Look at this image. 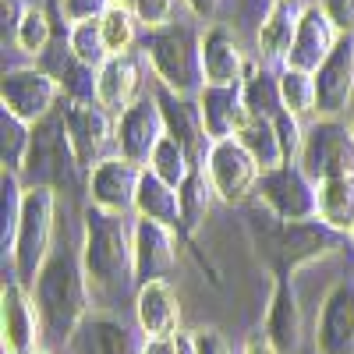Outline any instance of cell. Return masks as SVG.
I'll use <instances>...</instances> for the list:
<instances>
[{
  "label": "cell",
  "mask_w": 354,
  "mask_h": 354,
  "mask_svg": "<svg viewBox=\"0 0 354 354\" xmlns=\"http://www.w3.org/2000/svg\"><path fill=\"white\" fill-rule=\"evenodd\" d=\"M78 259H82L93 298L100 305H113L131 287H138L135 283V223L128 227L124 216L106 213L100 205H88Z\"/></svg>",
  "instance_id": "cell-1"
},
{
  "label": "cell",
  "mask_w": 354,
  "mask_h": 354,
  "mask_svg": "<svg viewBox=\"0 0 354 354\" xmlns=\"http://www.w3.org/2000/svg\"><path fill=\"white\" fill-rule=\"evenodd\" d=\"M248 230H252V241H255L262 262L273 270V277H283V280H290L305 266L333 255L344 245V234H337L322 220L283 223L266 205H255V213L248 216Z\"/></svg>",
  "instance_id": "cell-2"
},
{
  "label": "cell",
  "mask_w": 354,
  "mask_h": 354,
  "mask_svg": "<svg viewBox=\"0 0 354 354\" xmlns=\"http://www.w3.org/2000/svg\"><path fill=\"white\" fill-rule=\"evenodd\" d=\"M28 290H32V298L39 305L46 333H53L57 340H71L82 322L93 315L88 312L93 290H88L82 259L71 252H53Z\"/></svg>",
  "instance_id": "cell-3"
},
{
  "label": "cell",
  "mask_w": 354,
  "mask_h": 354,
  "mask_svg": "<svg viewBox=\"0 0 354 354\" xmlns=\"http://www.w3.org/2000/svg\"><path fill=\"white\" fill-rule=\"evenodd\" d=\"M142 53L167 93L181 100H198V93L205 88V71H202V36L192 25L170 21L163 28H149L142 36Z\"/></svg>",
  "instance_id": "cell-4"
},
{
  "label": "cell",
  "mask_w": 354,
  "mask_h": 354,
  "mask_svg": "<svg viewBox=\"0 0 354 354\" xmlns=\"http://www.w3.org/2000/svg\"><path fill=\"white\" fill-rule=\"evenodd\" d=\"M53 220H57V192L53 188H25L21 216L11 241L15 280L32 287L39 270L53 255Z\"/></svg>",
  "instance_id": "cell-5"
},
{
  "label": "cell",
  "mask_w": 354,
  "mask_h": 354,
  "mask_svg": "<svg viewBox=\"0 0 354 354\" xmlns=\"http://www.w3.org/2000/svg\"><path fill=\"white\" fill-rule=\"evenodd\" d=\"M78 174H82V167L75 160L64 117H61V110H57V113H50L46 121H39L32 128V145H28V160H25L21 177L28 181V188L71 192Z\"/></svg>",
  "instance_id": "cell-6"
},
{
  "label": "cell",
  "mask_w": 354,
  "mask_h": 354,
  "mask_svg": "<svg viewBox=\"0 0 354 354\" xmlns=\"http://www.w3.org/2000/svg\"><path fill=\"white\" fill-rule=\"evenodd\" d=\"M259 205H266L277 220L283 223H312L319 220V185L298 167L287 163L270 174H262V181L255 188Z\"/></svg>",
  "instance_id": "cell-7"
},
{
  "label": "cell",
  "mask_w": 354,
  "mask_h": 354,
  "mask_svg": "<svg viewBox=\"0 0 354 354\" xmlns=\"http://www.w3.org/2000/svg\"><path fill=\"white\" fill-rule=\"evenodd\" d=\"M298 167L312 181H330V177H354V128L344 121H322L305 131V149Z\"/></svg>",
  "instance_id": "cell-8"
},
{
  "label": "cell",
  "mask_w": 354,
  "mask_h": 354,
  "mask_svg": "<svg viewBox=\"0 0 354 354\" xmlns=\"http://www.w3.org/2000/svg\"><path fill=\"white\" fill-rule=\"evenodd\" d=\"M64 88L46 68H11L0 82V103H4V113L18 117L25 124H39L50 113H57V103H61Z\"/></svg>",
  "instance_id": "cell-9"
},
{
  "label": "cell",
  "mask_w": 354,
  "mask_h": 354,
  "mask_svg": "<svg viewBox=\"0 0 354 354\" xmlns=\"http://www.w3.org/2000/svg\"><path fill=\"white\" fill-rule=\"evenodd\" d=\"M202 167H205V177H209V185H213L220 202L241 205V202L255 198V188L262 181V170H259V163L252 160V153L245 149L238 138L213 142Z\"/></svg>",
  "instance_id": "cell-10"
},
{
  "label": "cell",
  "mask_w": 354,
  "mask_h": 354,
  "mask_svg": "<svg viewBox=\"0 0 354 354\" xmlns=\"http://www.w3.org/2000/svg\"><path fill=\"white\" fill-rule=\"evenodd\" d=\"M167 138V121L163 110L153 96H142L138 103H131L124 113H117V128H113V145L117 156H124L138 167H149L156 145Z\"/></svg>",
  "instance_id": "cell-11"
},
{
  "label": "cell",
  "mask_w": 354,
  "mask_h": 354,
  "mask_svg": "<svg viewBox=\"0 0 354 354\" xmlns=\"http://www.w3.org/2000/svg\"><path fill=\"white\" fill-rule=\"evenodd\" d=\"M43 315L32 298V290L18 280H4L0 287V340L4 354H32L39 351Z\"/></svg>",
  "instance_id": "cell-12"
},
{
  "label": "cell",
  "mask_w": 354,
  "mask_h": 354,
  "mask_svg": "<svg viewBox=\"0 0 354 354\" xmlns=\"http://www.w3.org/2000/svg\"><path fill=\"white\" fill-rule=\"evenodd\" d=\"M61 117H64L71 149H75V160L82 170H96L103 160H110L106 149L113 145L117 121H110V113L100 103H71L68 100L61 106Z\"/></svg>",
  "instance_id": "cell-13"
},
{
  "label": "cell",
  "mask_w": 354,
  "mask_h": 354,
  "mask_svg": "<svg viewBox=\"0 0 354 354\" xmlns=\"http://www.w3.org/2000/svg\"><path fill=\"white\" fill-rule=\"evenodd\" d=\"M351 96H354V39L344 36L315 71V117L340 121V113H347L351 106Z\"/></svg>",
  "instance_id": "cell-14"
},
{
  "label": "cell",
  "mask_w": 354,
  "mask_h": 354,
  "mask_svg": "<svg viewBox=\"0 0 354 354\" xmlns=\"http://www.w3.org/2000/svg\"><path fill=\"white\" fill-rule=\"evenodd\" d=\"M315 354H354V280L330 287L315 315Z\"/></svg>",
  "instance_id": "cell-15"
},
{
  "label": "cell",
  "mask_w": 354,
  "mask_h": 354,
  "mask_svg": "<svg viewBox=\"0 0 354 354\" xmlns=\"http://www.w3.org/2000/svg\"><path fill=\"white\" fill-rule=\"evenodd\" d=\"M142 174H145V167H138L124 156H110L96 170H88V198H93V205H100V209H106V213L128 216L135 209Z\"/></svg>",
  "instance_id": "cell-16"
},
{
  "label": "cell",
  "mask_w": 354,
  "mask_h": 354,
  "mask_svg": "<svg viewBox=\"0 0 354 354\" xmlns=\"http://www.w3.org/2000/svg\"><path fill=\"white\" fill-rule=\"evenodd\" d=\"M177 266V230L156 220H135V283L167 280Z\"/></svg>",
  "instance_id": "cell-17"
},
{
  "label": "cell",
  "mask_w": 354,
  "mask_h": 354,
  "mask_svg": "<svg viewBox=\"0 0 354 354\" xmlns=\"http://www.w3.org/2000/svg\"><path fill=\"white\" fill-rule=\"evenodd\" d=\"M195 103H198L202 128H205V138H209V145H213V142H223V138H238V131L248 124V117H252L241 85H230V88L205 85Z\"/></svg>",
  "instance_id": "cell-18"
},
{
  "label": "cell",
  "mask_w": 354,
  "mask_h": 354,
  "mask_svg": "<svg viewBox=\"0 0 354 354\" xmlns=\"http://www.w3.org/2000/svg\"><path fill=\"white\" fill-rule=\"evenodd\" d=\"M202 71H205V85L230 88L245 82L248 71L245 50L227 25H209L202 32Z\"/></svg>",
  "instance_id": "cell-19"
},
{
  "label": "cell",
  "mask_w": 354,
  "mask_h": 354,
  "mask_svg": "<svg viewBox=\"0 0 354 354\" xmlns=\"http://www.w3.org/2000/svg\"><path fill=\"white\" fill-rule=\"evenodd\" d=\"M340 39H344V32L326 18V11L308 8L301 25H298V36H294V46H290V57H287L283 68H298V71L315 75L322 68V61L337 50Z\"/></svg>",
  "instance_id": "cell-20"
},
{
  "label": "cell",
  "mask_w": 354,
  "mask_h": 354,
  "mask_svg": "<svg viewBox=\"0 0 354 354\" xmlns=\"http://www.w3.org/2000/svg\"><path fill=\"white\" fill-rule=\"evenodd\" d=\"M305 11L308 8L301 4V0H273L270 4V11H266V18L259 25V39H255L262 64H287Z\"/></svg>",
  "instance_id": "cell-21"
},
{
  "label": "cell",
  "mask_w": 354,
  "mask_h": 354,
  "mask_svg": "<svg viewBox=\"0 0 354 354\" xmlns=\"http://www.w3.org/2000/svg\"><path fill=\"white\" fill-rule=\"evenodd\" d=\"M135 315L145 337H177L181 333V301L167 280L142 283L135 290Z\"/></svg>",
  "instance_id": "cell-22"
},
{
  "label": "cell",
  "mask_w": 354,
  "mask_h": 354,
  "mask_svg": "<svg viewBox=\"0 0 354 354\" xmlns=\"http://www.w3.org/2000/svg\"><path fill=\"white\" fill-rule=\"evenodd\" d=\"M71 354H142V344L135 340L124 319L96 312L71 337Z\"/></svg>",
  "instance_id": "cell-23"
},
{
  "label": "cell",
  "mask_w": 354,
  "mask_h": 354,
  "mask_svg": "<svg viewBox=\"0 0 354 354\" xmlns=\"http://www.w3.org/2000/svg\"><path fill=\"white\" fill-rule=\"evenodd\" d=\"M156 103L163 110V121H167V135L177 138L188 149V156L202 167L205 163V153H209V138H205V128H202V113H198V103L195 100H181L167 93L163 85H156Z\"/></svg>",
  "instance_id": "cell-24"
},
{
  "label": "cell",
  "mask_w": 354,
  "mask_h": 354,
  "mask_svg": "<svg viewBox=\"0 0 354 354\" xmlns=\"http://www.w3.org/2000/svg\"><path fill=\"white\" fill-rule=\"evenodd\" d=\"M138 88H142V71H138V61L128 53V57H110V61L100 68V78H96V103L106 110V113H124L131 103H138Z\"/></svg>",
  "instance_id": "cell-25"
},
{
  "label": "cell",
  "mask_w": 354,
  "mask_h": 354,
  "mask_svg": "<svg viewBox=\"0 0 354 354\" xmlns=\"http://www.w3.org/2000/svg\"><path fill=\"white\" fill-rule=\"evenodd\" d=\"M266 337L277 344L280 354L298 351V344H301V308H298V294H294L290 280H283V277H273L270 308H266Z\"/></svg>",
  "instance_id": "cell-26"
},
{
  "label": "cell",
  "mask_w": 354,
  "mask_h": 354,
  "mask_svg": "<svg viewBox=\"0 0 354 354\" xmlns=\"http://www.w3.org/2000/svg\"><path fill=\"white\" fill-rule=\"evenodd\" d=\"M135 213H138V220H156V223L174 227V230L185 227L181 192L170 188L167 181H160L153 170L142 174V185H138V195H135Z\"/></svg>",
  "instance_id": "cell-27"
},
{
  "label": "cell",
  "mask_w": 354,
  "mask_h": 354,
  "mask_svg": "<svg viewBox=\"0 0 354 354\" xmlns=\"http://www.w3.org/2000/svg\"><path fill=\"white\" fill-rule=\"evenodd\" d=\"M319 220L337 234H354V177L319 181Z\"/></svg>",
  "instance_id": "cell-28"
},
{
  "label": "cell",
  "mask_w": 354,
  "mask_h": 354,
  "mask_svg": "<svg viewBox=\"0 0 354 354\" xmlns=\"http://www.w3.org/2000/svg\"><path fill=\"white\" fill-rule=\"evenodd\" d=\"M238 142L252 153V160L259 163L262 174H270L277 167H287L283 160V145H280V135H277V124L270 117H248V124L238 131Z\"/></svg>",
  "instance_id": "cell-29"
},
{
  "label": "cell",
  "mask_w": 354,
  "mask_h": 354,
  "mask_svg": "<svg viewBox=\"0 0 354 354\" xmlns=\"http://www.w3.org/2000/svg\"><path fill=\"white\" fill-rule=\"evenodd\" d=\"M57 46H61V53H57V64H53L50 75L61 82L64 100H71V103H96V78H100V71L85 68L71 53L68 43H57Z\"/></svg>",
  "instance_id": "cell-30"
},
{
  "label": "cell",
  "mask_w": 354,
  "mask_h": 354,
  "mask_svg": "<svg viewBox=\"0 0 354 354\" xmlns=\"http://www.w3.org/2000/svg\"><path fill=\"white\" fill-rule=\"evenodd\" d=\"M241 88H245V103H248L252 117H270V121H273L277 113H283V100H280V78L266 75L255 61H248V71H245Z\"/></svg>",
  "instance_id": "cell-31"
},
{
  "label": "cell",
  "mask_w": 354,
  "mask_h": 354,
  "mask_svg": "<svg viewBox=\"0 0 354 354\" xmlns=\"http://www.w3.org/2000/svg\"><path fill=\"white\" fill-rule=\"evenodd\" d=\"M195 167H198V163L188 156L185 145L177 142V138H170V135H167V138L156 145V153H153V160H149V167H145V170H153V174L160 177V181H167L170 188L181 192Z\"/></svg>",
  "instance_id": "cell-32"
},
{
  "label": "cell",
  "mask_w": 354,
  "mask_h": 354,
  "mask_svg": "<svg viewBox=\"0 0 354 354\" xmlns=\"http://www.w3.org/2000/svg\"><path fill=\"white\" fill-rule=\"evenodd\" d=\"M213 198H216V192L209 185V177H205V167H195L192 177L185 181V188H181V209H185V227L181 230L185 234H195L202 227V220L213 209Z\"/></svg>",
  "instance_id": "cell-33"
},
{
  "label": "cell",
  "mask_w": 354,
  "mask_h": 354,
  "mask_svg": "<svg viewBox=\"0 0 354 354\" xmlns=\"http://www.w3.org/2000/svg\"><path fill=\"white\" fill-rule=\"evenodd\" d=\"M277 78H280L283 110L294 117H312L315 113V75L298 71V68H283Z\"/></svg>",
  "instance_id": "cell-34"
},
{
  "label": "cell",
  "mask_w": 354,
  "mask_h": 354,
  "mask_svg": "<svg viewBox=\"0 0 354 354\" xmlns=\"http://www.w3.org/2000/svg\"><path fill=\"white\" fill-rule=\"evenodd\" d=\"M68 46H71V53L78 57V61H82L85 68H93V71H100V68L110 61V50H106V43H103L100 21L68 25Z\"/></svg>",
  "instance_id": "cell-35"
},
{
  "label": "cell",
  "mask_w": 354,
  "mask_h": 354,
  "mask_svg": "<svg viewBox=\"0 0 354 354\" xmlns=\"http://www.w3.org/2000/svg\"><path fill=\"white\" fill-rule=\"evenodd\" d=\"M0 145H4V170L18 174L25 170V160H28V145H32V124L18 121V117L4 113L0 117Z\"/></svg>",
  "instance_id": "cell-36"
},
{
  "label": "cell",
  "mask_w": 354,
  "mask_h": 354,
  "mask_svg": "<svg viewBox=\"0 0 354 354\" xmlns=\"http://www.w3.org/2000/svg\"><path fill=\"white\" fill-rule=\"evenodd\" d=\"M135 25H138V18H135V11H128V8H110L103 18H100V28H103V43H106V50H110V57H128L131 53V46H135Z\"/></svg>",
  "instance_id": "cell-37"
},
{
  "label": "cell",
  "mask_w": 354,
  "mask_h": 354,
  "mask_svg": "<svg viewBox=\"0 0 354 354\" xmlns=\"http://www.w3.org/2000/svg\"><path fill=\"white\" fill-rule=\"evenodd\" d=\"M11 39H15V46H18L21 53H28V57H43L46 46L53 43V25H50L46 11L28 8L25 18L18 21V28H15V36H11Z\"/></svg>",
  "instance_id": "cell-38"
},
{
  "label": "cell",
  "mask_w": 354,
  "mask_h": 354,
  "mask_svg": "<svg viewBox=\"0 0 354 354\" xmlns=\"http://www.w3.org/2000/svg\"><path fill=\"white\" fill-rule=\"evenodd\" d=\"M273 124H277V135H280V145H283V160L287 163H298L301 160V149H305V131L301 128V117H294V113H277L273 117Z\"/></svg>",
  "instance_id": "cell-39"
},
{
  "label": "cell",
  "mask_w": 354,
  "mask_h": 354,
  "mask_svg": "<svg viewBox=\"0 0 354 354\" xmlns=\"http://www.w3.org/2000/svg\"><path fill=\"white\" fill-rule=\"evenodd\" d=\"M110 8H113V0H61V15L68 18V25L100 21Z\"/></svg>",
  "instance_id": "cell-40"
},
{
  "label": "cell",
  "mask_w": 354,
  "mask_h": 354,
  "mask_svg": "<svg viewBox=\"0 0 354 354\" xmlns=\"http://www.w3.org/2000/svg\"><path fill=\"white\" fill-rule=\"evenodd\" d=\"M174 4L177 0H138L135 18H138V25H145V32H149V28H163V25H170Z\"/></svg>",
  "instance_id": "cell-41"
},
{
  "label": "cell",
  "mask_w": 354,
  "mask_h": 354,
  "mask_svg": "<svg viewBox=\"0 0 354 354\" xmlns=\"http://www.w3.org/2000/svg\"><path fill=\"white\" fill-rule=\"evenodd\" d=\"M319 8L326 11V18L340 28L344 36L354 32V0H319Z\"/></svg>",
  "instance_id": "cell-42"
},
{
  "label": "cell",
  "mask_w": 354,
  "mask_h": 354,
  "mask_svg": "<svg viewBox=\"0 0 354 354\" xmlns=\"http://www.w3.org/2000/svg\"><path fill=\"white\" fill-rule=\"evenodd\" d=\"M192 344H195V354H234L230 344L216 330H195L192 333Z\"/></svg>",
  "instance_id": "cell-43"
},
{
  "label": "cell",
  "mask_w": 354,
  "mask_h": 354,
  "mask_svg": "<svg viewBox=\"0 0 354 354\" xmlns=\"http://www.w3.org/2000/svg\"><path fill=\"white\" fill-rule=\"evenodd\" d=\"M142 354H181V333L177 337H145Z\"/></svg>",
  "instance_id": "cell-44"
},
{
  "label": "cell",
  "mask_w": 354,
  "mask_h": 354,
  "mask_svg": "<svg viewBox=\"0 0 354 354\" xmlns=\"http://www.w3.org/2000/svg\"><path fill=\"white\" fill-rule=\"evenodd\" d=\"M0 11H4V32L15 36V28H18V21L25 18L28 4H25V0H4V4H0Z\"/></svg>",
  "instance_id": "cell-45"
},
{
  "label": "cell",
  "mask_w": 354,
  "mask_h": 354,
  "mask_svg": "<svg viewBox=\"0 0 354 354\" xmlns=\"http://www.w3.org/2000/svg\"><path fill=\"white\" fill-rule=\"evenodd\" d=\"M241 354H280V351H277V344L266 337V333H255V337H248V344H245Z\"/></svg>",
  "instance_id": "cell-46"
},
{
  "label": "cell",
  "mask_w": 354,
  "mask_h": 354,
  "mask_svg": "<svg viewBox=\"0 0 354 354\" xmlns=\"http://www.w3.org/2000/svg\"><path fill=\"white\" fill-rule=\"evenodd\" d=\"M185 4H188V11H192L195 18L209 21V18L216 15V8H220V0H185Z\"/></svg>",
  "instance_id": "cell-47"
},
{
  "label": "cell",
  "mask_w": 354,
  "mask_h": 354,
  "mask_svg": "<svg viewBox=\"0 0 354 354\" xmlns=\"http://www.w3.org/2000/svg\"><path fill=\"white\" fill-rule=\"evenodd\" d=\"M113 4H117V8H128V11H135L138 0H113Z\"/></svg>",
  "instance_id": "cell-48"
},
{
  "label": "cell",
  "mask_w": 354,
  "mask_h": 354,
  "mask_svg": "<svg viewBox=\"0 0 354 354\" xmlns=\"http://www.w3.org/2000/svg\"><path fill=\"white\" fill-rule=\"evenodd\" d=\"M32 354H50V351H43V347H39V351H32Z\"/></svg>",
  "instance_id": "cell-49"
},
{
  "label": "cell",
  "mask_w": 354,
  "mask_h": 354,
  "mask_svg": "<svg viewBox=\"0 0 354 354\" xmlns=\"http://www.w3.org/2000/svg\"><path fill=\"white\" fill-rule=\"evenodd\" d=\"M351 241H354V234H351Z\"/></svg>",
  "instance_id": "cell-50"
}]
</instances>
